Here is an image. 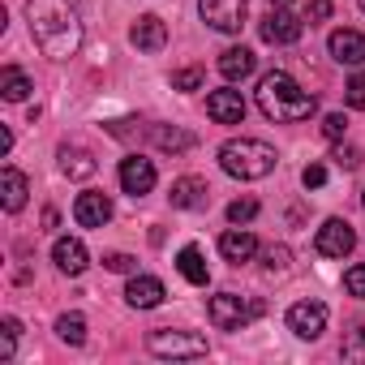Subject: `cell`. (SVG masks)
<instances>
[{"instance_id": "cell-1", "label": "cell", "mask_w": 365, "mask_h": 365, "mask_svg": "<svg viewBox=\"0 0 365 365\" xmlns=\"http://www.w3.org/2000/svg\"><path fill=\"white\" fill-rule=\"evenodd\" d=\"M26 22L43 56L69 61L82 48V22L69 0H26Z\"/></svg>"}, {"instance_id": "cell-2", "label": "cell", "mask_w": 365, "mask_h": 365, "mask_svg": "<svg viewBox=\"0 0 365 365\" xmlns=\"http://www.w3.org/2000/svg\"><path fill=\"white\" fill-rule=\"evenodd\" d=\"M258 108H262V116L267 120H279V125H292V120H305V116H314V95L309 91H301L297 86V78L292 73H284V69H271V73H262V82H258Z\"/></svg>"}, {"instance_id": "cell-3", "label": "cell", "mask_w": 365, "mask_h": 365, "mask_svg": "<svg viewBox=\"0 0 365 365\" xmlns=\"http://www.w3.org/2000/svg\"><path fill=\"white\" fill-rule=\"evenodd\" d=\"M220 168L237 180H262L275 172V150L258 138H232L220 146Z\"/></svg>"}, {"instance_id": "cell-4", "label": "cell", "mask_w": 365, "mask_h": 365, "mask_svg": "<svg viewBox=\"0 0 365 365\" xmlns=\"http://www.w3.org/2000/svg\"><path fill=\"white\" fill-rule=\"evenodd\" d=\"M262 301L258 297H237V292H220V297H211V305H207V314H211V322L220 327V331H245L254 318H262Z\"/></svg>"}, {"instance_id": "cell-5", "label": "cell", "mask_w": 365, "mask_h": 365, "mask_svg": "<svg viewBox=\"0 0 365 365\" xmlns=\"http://www.w3.org/2000/svg\"><path fill=\"white\" fill-rule=\"evenodd\" d=\"M198 14L211 31L220 35H237L250 18V0H198Z\"/></svg>"}, {"instance_id": "cell-6", "label": "cell", "mask_w": 365, "mask_h": 365, "mask_svg": "<svg viewBox=\"0 0 365 365\" xmlns=\"http://www.w3.org/2000/svg\"><path fill=\"white\" fill-rule=\"evenodd\" d=\"M146 344L155 356H207V339L194 331H150Z\"/></svg>"}, {"instance_id": "cell-7", "label": "cell", "mask_w": 365, "mask_h": 365, "mask_svg": "<svg viewBox=\"0 0 365 365\" xmlns=\"http://www.w3.org/2000/svg\"><path fill=\"white\" fill-rule=\"evenodd\" d=\"M301 31H305V22H301L297 14H288V9H271V14L258 22V35H262V43H275V48H284V43H297V39H301Z\"/></svg>"}, {"instance_id": "cell-8", "label": "cell", "mask_w": 365, "mask_h": 365, "mask_svg": "<svg viewBox=\"0 0 365 365\" xmlns=\"http://www.w3.org/2000/svg\"><path fill=\"white\" fill-rule=\"evenodd\" d=\"M288 331L297 339H318L327 331V305L322 301H297L288 309Z\"/></svg>"}, {"instance_id": "cell-9", "label": "cell", "mask_w": 365, "mask_h": 365, "mask_svg": "<svg viewBox=\"0 0 365 365\" xmlns=\"http://www.w3.org/2000/svg\"><path fill=\"white\" fill-rule=\"evenodd\" d=\"M155 163L150 159H142V155H129V159H120V190L125 194H133V198H142V194H150L155 190Z\"/></svg>"}, {"instance_id": "cell-10", "label": "cell", "mask_w": 365, "mask_h": 365, "mask_svg": "<svg viewBox=\"0 0 365 365\" xmlns=\"http://www.w3.org/2000/svg\"><path fill=\"white\" fill-rule=\"evenodd\" d=\"M314 245H318V254H322V258H344V254H352V245H356V232H352L344 220H327V224L318 228Z\"/></svg>"}, {"instance_id": "cell-11", "label": "cell", "mask_w": 365, "mask_h": 365, "mask_svg": "<svg viewBox=\"0 0 365 365\" xmlns=\"http://www.w3.org/2000/svg\"><path fill=\"white\" fill-rule=\"evenodd\" d=\"M73 220H78L82 228H103V224L112 220V198L99 194V190L78 194V202H73Z\"/></svg>"}, {"instance_id": "cell-12", "label": "cell", "mask_w": 365, "mask_h": 365, "mask_svg": "<svg viewBox=\"0 0 365 365\" xmlns=\"http://www.w3.org/2000/svg\"><path fill=\"white\" fill-rule=\"evenodd\" d=\"M207 116L215 125H241L245 120V99L241 91H211L207 95Z\"/></svg>"}, {"instance_id": "cell-13", "label": "cell", "mask_w": 365, "mask_h": 365, "mask_svg": "<svg viewBox=\"0 0 365 365\" xmlns=\"http://www.w3.org/2000/svg\"><path fill=\"white\" fill-rule=\"evenodd\" d=\"M52 262H56L61 275H82V271L91 267V254H86V245H82L78 237H61V241L52 245Z\"/></svg>"}, {"instance_id": "cell-14", "label": "cell", "mask_w": 365, "mask_h": 365, "mask_svg": "<svg viewBox=\"0 0 365 365\" xmlns=\"http://www.w3.org/2000/svg\"><path fill=\"white\" fill-rule=\"evenodd\" d=\"M168 198H172L176 211H198V207H207L211 190H207L202 176H180V180H172V194Z\"/></svg>"}, {"instance_id": "cell-15", "label": "cell", "mask_w": 365, "mask_h": 365, "mask_svg": "<svg viewBox=\"0 0 365 365\" xmlns=\"http://www.w3.org/2000/svg\"><path fill=\"white\" fill-rule=\"evenodd\" d=\"M220 254H224L232 267H241V262H250V258L258 254V237H254L250 228L237 224V228H228V232L220 237Z\"/></svg>"}, {"instance_id": "cell-16", "label": "cell", "mask_w": 365, "mask_h": 365, "mask_svg": "<svg viewBox=\"0 0 365 365\" xmlns=\"http://www.w3.org/2000/svg\"><path fill=\"white\" fill-rule=\"evenodd\" d=\"M129 43H133L138 52H159V48L168 43V26H163V18H155V14L138 18L133 31H129Z\"/></svg>"}, {"instance_id": "cell-17", "label": "cell", "mask_w": 365, "mask_h": 365, "mask_svg": "<svg viewBox=\"0 0 365 365\" xmlns=\"http://www.w3.org/2000/svg\"><path fill=\"white\" fill-rule=\"evenodd\" d=\"M327 48L339 65H365V35L361 31H331Z\"/></svg>"}, {"instance_id": "cell-18", "label": "cell", "mask_w": 365, "mask_h": 365, "mask_svg": "<svg viewBox=\"0 0 365 365\" xmlns=\"http://www.w3.org/2000/svg\"><path fill=\"white\" fill-rule=\"evenodd\" d=\"M163 297H168V292H163V279H155V275H133L129 288H125V301H129L133 309H155Z\"/></svg>"}, {"instance_id": "cell-19", "label": "cell", "mask_w": 365, "mask_h": 365, "mask_svg": "<svg viewBox=\"0 0 365 365\" xmlns=\"http://www.w3.org/2000/svg\"><path fill=\"white\" fill-rule=\"evenodd\" d=\"M26 194H31V185H26V176H22L18 168H5V172H0V198H5V211H9V215H18V211L26 207Z\"/></svg>"}, {"instance_id": "cell-20", "label": "cell", "mask_w": 365, "mask_h": 365, "mask_svg": "<svg viewBox=\"0 0 365 365\" xmlns=\"http://www.w3.org/2000/svg\"><path fill=\"white\" fill-rule=\"evenodd\" d=\"M258 69V56L250 52V48H228L224 56H220V73L228 78V82H241V78H250Z\"/></svg>"}, {"instance_id": "cell-21", "label": "cell", "mask_w": 365, "mask_h": 365, "mask_svg": "<svg viewBox=\"0 0 365 365\" xmlns=\"http://www.w3.org/2000/svg\"><path fill=\"white\" fill-rule=\"evenodd\" d=\"M176 271L185 275L190 284H198V288H207V279H211V271H207V258H202V250L198 245H185L176 254Z\"/></svg>"}, {"instance_id": "cell-22", "label": "cell", "mask_w": 365, "mask_h": 365, "mask_svg": "<svg viewBox=\"0 0 365 365\" xmlns=\"http://www.w3.org/2000/svg\"><path fill=\"white\" fill-rule=\"evenodd\" d=\"M95 155L91 150H82V146H61V172L65 176H73V180H86V176H95Z\"/></svg>"}, {"instance_id": "cell-23", "label": "cell", "mask_w": 365, "mask_h": 365, "mask_svg": "<svg viewBox=\"0 0 365 365\" xmlns=\"http://www.w3.org/2000/svg\"><path fill=\"white\" fill-rule=\"evenodd\" d=\"M31 91H35V82H31L18 65H5V69H0V95H5L9 103H22Z\"/></svg>"}, {"instance_id": "cell-24", "label": "cell", "mask_w": 365, "mask_h": 365, "mask_svg": "<svg viewBox=\"0 0 365 365\" xmlns=\"http://www.w3.org/2000/svg\"><path fill=\"white\" fill-rule=\"evenodd\" d=\"M150 142L159 146V150H190L194 146V133H185V129H168V125H150Z\"/></svg>"}, {"instance_id": "cell-25", "label": "cell", "mask_w": 365, "mask_h": 365, "mask_svg": "<svg viewBox=\"0 0 365 365\" xmlns=\"http://www.w3.org/2000/svg\"><path fill=\"white\" fill-rule=\"evenodd\" d=\"M56 335H61L65 344H73V348L86 344V318H82V314H61V318H56Z\"/></svg>"}, {"instance_id": "cell-26", "label": "cell", "mask_w": 365, "mask_h": 365, "mask_svg": "<svg viewBox=\"0 0 365 365\" xmlns=\"http://www.w3.org/2000/svg\"><path fill=\"white\" fill-rule=\"evenodd\" d=\"M18 335H22V322H18V318H5V335H0V361H14Z\"/></svg>"}, {"instance_id": "cell-27", "label": "cell", "mask_w": 365, "mask_h": 365, "mask_svg": "<svg viewBox=\"0 0 365 365\" xmlns=\"http://www.w3.org/2000/svg\"><path fill=\"white\" fill-rule=\"evenodd\" d=\"M202 78H207V73H202L198 65L176 69V73H172V91H198V86H202Z\"/></svg>"}, {"instance_id": "cell-28", "label": "cell", "mask_w": 365, "mask_h": 365, "mask_svg": "<svg viewBox=\"0 0 365 365\" xmlns=\"http://www.w3.org/2000/svg\"><path fill=\"white\" fill-rule=\"evenodd\" d=\"M271 279H279V275H288V250L284 245H271L267 250V267H262Z\"/></svg>"}, {"instance_id": "cell-29", "label": "cell", "mask_w": 365, "mask_h": 365, "mask_svg": "<svg viewBox=\"0 0 365 365\" xmlns=\"http://www.w3.org/2000/svg\"><path fill=\"white\" fill-rule=\"evenodd\" d=\"M344 288H348V297H361L365 301V262H356V267L344 271Z\"/></svg>"}, {"instance_id": "cell-30", "label": "cell", "mask_w": 365, "mask_h": 365, "mask_svg": "<svg viewBox=\"0 0 365 365\" xmlns=\"http://www.w3.org/2000/svg\"><path fill=\"white\" fill-rule=\"evenodd\" d=\"M254 215H258V202H254V198H237V202L228 207V220H232V224H250Z\"/></svg>"}, {"instance_id": "cell-31", "label": "cell", "mask_w": 365, "mask_h": 365, "mask_svg": "<svg viewBox=\"0 0 365 365\" xmlns=\"http://www.w3.org/2000/svg\"><path fill=\"white\" fill-rule=\"evenodd\" d=\"M344 129H348V120H344V112H327V116H322V138H331V142H339V138H344Z\"/></svg>"}, {"instance_id": "cell-32", "label": "cell", "mask_w": 365, "mask_h": 365, "mask_svg": "<svg viewBox=\"0 0 365 365\" xmlns=\"http://www.w3.org/2000/svg\"><path fill=\"white\" fill-rule=\"evenodd\" d=\"M335 168H344V172H352V168H361V150L356 146H335Z\"/></svg>"}, {"instance_id": "cell-33", "label": "cell", "mask_w": 365, "mask_h": 365, "mask_svg": "<svg viewBox=\"0 0 365 365\" xmlns=\"http://www.w3.org/2000/svg\"><path fill=\"white\" fill-rule=\"evenodd\" d=\"M344 99H348V108H365V73H356V78L344 86Z\"/></svg>"}, {"instance_id": "cell-34", "label": "cell", "mask_w": 365, "mask_h": 365, "mask_svg": "<svg viewBox=\"0 0 365 365\" xmlns=\"http://www.w3.org/2000/svg\"><path fill=\"white\" fill-rule=\"evenodd\" d=\"M103 267L116 271V275H129V271L138 267V258H129V254H103Z\"/></svg>"}, {"instance_id": "cell-35", "label": "cell", "mask_w": 365, "mask_h": 365, "mask_svg": "<svg viewBox=\"0 0 365 365\" xmlns=\"http://www.w3.org/2000/svg\"><path fill=\"white\" fill-rule=\"evenodd\" d=\"M301 180H305V190H322V185H327V168H322V163H309V168L301 172Z\"/></svg>"}, {"instance_id": "cell-36", "label": "cell", "mask_w": 365, "mask_h": 365, "mask_svg": "<svg viewBox=\"0 0 365 365\" xmlns=\"http://www.w3.org/2000/svg\"><path fill=\"white\" fill-rule=\"evenodd\" d=\"M344 356H356V361H365V331H361V327L348 335V344H344Z\"/></svg>"}, {"instance_id": "cell-37", "label": "cell", "mask_w": 365, "mask_h": 365, "mask_svg": "<svg viewBox=\"0 0 365 365\" xmlns=\"http://www.w3.org/2000/svg\"><path fill=\"white\" fill-rule=\"evenodd\" d=\"M309 18H314V22L331 18V5H327V0H309Z\"/></svg>"}, {"instance_id": "cell-38", "label": "cell", "mask_w": 365, "mask_h": 365, "mask_svg": "<svg viewBox=\"0 0 365 365\" xmlns=\"http://www.w3.org/2000/svg\"><path fill=\"white\" fill-rule=\"evenodd\" d=\"M9 146H14V133H9V129H0V155H9Z\"/></svg>"}, {"instance_id": "cell-39", "label": "cell", "mask_w": 365, "mask_h": 365, "mask_svg": "<svg viewBox=\"0 0 365 365\" xmlns=\"http://www.w3.org/2000/svg\"><path fill=\"white\" fill-rule=\"evenodd\" d=\"M292 5V0H271V9H288Z\"/></svg>"}, {"instance_id": "cell-40", "label": "cell", "mask_w": 365, "mask_h": 365, "mask_svg": "<svg viewBox=\"0 0 365 365\" xmlns=\"http://www.w3.org/2000/svg\"><path fill=\"white\" fill-rule=\"evenodd\" d=\"M356 5H361V14H365V0H356Z\"/></svg>"}, {"instance_id": "cell-41", "label": "cell", "mask_w": 365, "mask_h": 365, "mask_svg": "<svg viewBox=\"0 0 365 365\" xmlns=\"http://www.w3.org/2000/svg\"><path fill=\"white\" fill-rule=\"evenodd\" d=\"M361 207H365V194H361Z\"/></svg>"}]
</instances>
